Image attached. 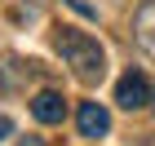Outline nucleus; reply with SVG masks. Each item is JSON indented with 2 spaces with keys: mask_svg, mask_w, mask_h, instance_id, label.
I'll use <instances>...</instances> for the list:
<instances>
[{
  "mask_svg": "<svg viewBox=\"0 0 155 146\" xmlns=\"http://www.w3.org/2000/svg\"><path fill=\"white\" fill-rule=\"evenodd\" d=\"M58 53H62V62L80 75L84 84H93V80L107 75V53H102V44H97L93 36L75 31V27H62L58 31Z\"/></svg>",
  "mask_w": 155,
  "mask_h": 146,
  "instance_id": "1",
  "label": "nucleus"
},
{
  "mask_svg": "<svg viewBox=\"0 0 155 146\" xmlns=\"http://www.w3.org/2000/svg\"><path fill=\"white\" fill-rule=\"evenodd\" d=\"M9 133H13V120H9V115H0V142H5Z\"/></svg>",
  "mask_w": 155,
  "mask_h": 146,
  "instance_id": "7",
  "label": "nucleus"
},
{
  "mask_svg": "<svg viewBox=\"0 0 155 146\" xmlns=\"http://www.w3.org/2000/svg\"><path fill=\"white\" fill-rule=\"evenodd\" d=\"M115 102H120L124 111H142L146 102H151V84H146V75H142V71L120 75V84H115Z\"/></svg>",
  "mask_w": 155,
  "mask_h": 146,
  "instance_id": "2",
  "label": "nucleus"
},
{
  "mask_svg": "<svg viewBox=\"0 0 155 146\" xmlns=\"http://www.w3.org/2000/svg\"><path fill=\"white\" fill-rule=\"evenodd\" d=\"M67 5H75L84 18H97V5H89V0H67Z\"/></svg>",
  "mask_w": 155,
  "mask_h": 146,
  "instance_id": "6",
  "label": "nucleus"
},
{
  "mask_svg": "<svg viewBox=\"0 0 155 146\" xmlns=\"http://www.w3.org/2000/svg\"><path fill=\"white\" fill-rule=\"evenodd\" d=\"M31 115H36L40 124H62V115H67V97L53 93V89H45V93L31 97Z\"/></svg>",
  "mask_w": 155,
  "mask_h": 146,
  "instance_id": "4",
  "label": "nucleus"
},
{
  "mask_svg": "<svg viewBox=\"0 0 155 146\" xmlns=\"http://www.w3.org/2000/svg\"><path fill=\"white\" fill-rule=\"evenodd\" d=\"M75 124H80V137H102L111 128V115L102 102H80V111H75Z\"/></svg>",
  "mask_w": 155,
  "mask_h": 146,
  "instance_id": "3",
  "label": "nucleus"
},
{
  "mask_svg": "<svg viewBox=\"0 0 155 146\" xmlns=\"http://www.w3.org/2000/svg\"><path fill=\"white\" fill-rule=\"evenodd\" d=\"M18 146H45V142H40V137H22Z\"/></svg>",
  "mask_w": 155,
  "mask_h": 146,
  "instance_id": "8",
  "label": "nucleus"
},
{
  "mask_svg": "<svg viewBox=\"0 0 155 146\" xmlns=\"http://www.w3.org/2000/svg\"><path fill=\"white\" fill-rule=\"evenodd\" d=\"M133 36H137V44H142L146 53H155V0H146L142 9H137V18H133Z\"/></svg>",
  "mask_w": 155,
  "mask_h": 146,
  "instance_id": "5",
  "label": "nucleus"
}]
</instances>
